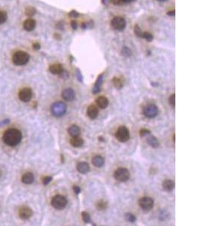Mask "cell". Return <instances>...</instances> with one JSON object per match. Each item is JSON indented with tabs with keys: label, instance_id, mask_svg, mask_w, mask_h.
Returning <instances> with one entry per match:
<instances>
[{
	"label": "cell",
	"instance_id": "cell-1",
	"mask_svg": "<svg viewBox=\"0 0 201 226\" xmlns=\"http://www.w3.org/2000/svg\"><path fill=\"white\" fill-rule=\"evenodd\" d=\"M2 139L6 145L9 146H15L21 141L22 133L19 130L11 128L5 132Z\"/></svg>",
	"mask_w": 201,
	"mask_h": 226
},
{
	"label": "cell",
	"instance_id": "cell-2",
	"mask_svg": "<svg viewBox=\"0 0 201 226\" xmlns=\"http://www.w3.org/2000/svg\"><path fill=\"white\" fill-rule=\"evenodd\" d=\"M29 60V55L27 52L19 51L15 52L12 57V61L17 66L26 65Z\"/></svg>",
	"mask_w": 201,
	"mask_h": 226
},
{
	"label": "cell",
	"instance_id": "cell-3",
	"mask_svg": "<svg viewBox=\"0 0 201 226\" xmlns=\"http://www.w3.org/2000/svg\"><path fill=\"white\" fill-rule=\"evenodd\" d=\"M67 106L63 102H56L51 106V112L54 117L60 118L63 116L66 112Z\"/></svg>",
	"mask_w": 201,
	"mask_h": 226
},
{
	"label": "cell",
	"instance_id": "cell-4",
	"mask_svg": "<svg viewBox=\"0 0 201 226\" xmlns=\"http://www.w3.org/2000/svg\"><path fill=\"white\" fill-rule=\"evenodd\" d=\"M51 205L56 210H63L67 205L66 198L61 194H57L52 198Z\"/></svg>",
	"mask_w": 201,
	"mask_h": 226
},
{
	"label": "cell",
	"instance_id": "cell-5",
	"mask_svg": "<svg viewBox=\"0 0 201 226\" xmlns=\"http://www.w3.org/2000/svg\"><path fill=\"white\" fill-rule=\"evenodd\" d=\"M115 137L119 142H126L130 140V131L128 128L125 126L119 127L115 133Z\"/></svg>",
	"mask_w": 201,
	"mask_h": 226
},
{
	"label": "cell",
	"instance_id": "cell-6",
	"mask_svg": "<svg viewBox=\"0 0 201 226\" xmlns=\"http://www.w3.org/2000/svg\"><path fill=\"white\" fill-rule=\"evenodd\" d=\"M114 177L117 181L121 182H126L130 177V173L129 170L126 168L119 167L114 173Z\"/></svg>",
	"mask_w": 201,
	"mask_h": 226
},
{
	"label": "cell",
	"instance_id": "cell-7",
	"mask_svg": "<svg viewBox=\"0 0 201 226\" xmlns=\"http://www.w3.org/2000/svg\"><path fill=\"white\" fill-rule=\"evenodd\" d=\"M143 114L148 119H154L158 114V108L155 104H149L144 107Z\"/></svg>",
	"mask_w": 201,
	"mask_h": 226
},
{
	"label": "cell",
	"instance_id": "cell-8",
	"mask_svg": "<svg viewBox=\"0 0 201 226\" xmlns=\"http://www.w3.org/2000/svg\"><path fill=\"white\" fill-rule=\"evenodd\" d=\"M111 24H112V28L115 29V30L122 31L125 29L126 22L124 17H115L113 19H112V22H111Z\"/></svg>",
	"mask_w": 201,
	"mask_h": 226
},
{
	"label": "cell",
	"instance_id": "cell-9",
	"mask_svg": "<svg viewBox=\"0 0 201 226\" xmlns=\"http://www.w3.org/2000/svg\"><path fill=\"white\" fill-rule=\"evenodd\" d=\"M154 200L150 197H143L139 201V206L145 211H148L152 210L154 206Z\"/></svg>",
	"mask_w": 201,
	"mask_h": 226
},
{
	"label": "cell",
	"instance_id": "cell-10",
	"mask_svg": "<svg viewBox=\"0 0 201 226\" xmlns=\"http://www.w3.org/2000/svg\"><path fill=\"white\" fill-rule=\"evenodd\" d=\"M32 90H31V88H23V89L20 90V92H19L18 93L19 99L24 102H27L30 101L31 98H32Z\"/></svg>",
	"mask_w": 201,
	"mask_h": 226
},
{
	"label": "cell",
	"instance_id": "cell-11",
	"mask_svg": "<svg viewBox=\"0 0 201 226\" xmlns=\"http://www.w3.org/2000/svg\"><path fill=\"white\" fill-rule=\"evenodd\" d=\"M33 214L32 210L27 206H23L19 209L18 215L22 219H28Z\"/></svg>",
	"mask_w": 201,
	"mask_h": 226
},
{
	"label": "cell",
	"instance_id": "cell-12",
	"mask_svg": "<svg viewBox=\"0 0 201 226\" xmlns=\"http://www.w3.org/2000/svg\"><path fill=\"white\" fill-rule=\"evenodd\" d=\"M62 97L66 101H72L75 98V92L72 88H66L62 92Z\"/></svg>",
	"mask_w": 201,
	"mask_h": 226
},
{
	"label": "cell",
	"instance_id": "cell-13",
	"mask_svg": "<svg viewBox=\"0 0 201 226\" xmlns=\"http://www.w3.org/2000/svg\"><path fill=\"white\" fill-rule=\"evenodd\" d=\"M99 110L97 106H96L93 104H91L88 108V111H87V115L88 117L91 119H95L98 116Z\"/></svg>",
	"mask_w": 201,
	"mask_h": 226
},
{
	"label": "cell",
	"instance_id": "cell-14",
	"mask_svg": "<svg viewBox=\"0 0 201 226\" xmlns=\"http://www.w3.org/2000/svg\"><path fill=\"white\" fill-rule=\"evenodd\" d=\"M49 71L53 75H60L63 72V67L60 63L52 64L49 67Z\"/></svg>",
	"mask_w": 201,
	"mask_h": 226
},
{
	"label": "cell",
	"instance_id": "cell-15",
	"mask_svg": "<svg viewBox=\"0 0 201 226\" xmlns=\"http://www.w3.org/2000/svg\"><path fill=\"white\" fill-rule=\"evenodd\" d=\"M36 20H33V19H27L26 20L24 23V28L25 30L28 31V32H30V31H32L33 29L36 28Z\"/></svg>",
	"mask_w": 201,
	"mask_h": 226
},
{
	"label": "cell",
	"instance_id": "cell-16",
	"mask_svg": "<svg viewBox=\"0 0 201 226\" xmlns=\"http://www.w3.org/2000/svg\"><path fill=\"white\" fill-rule=\"evenodd\" d=\"M96 105L100 109H105L109 106V100L104 96L98 97L96 100Z\"/></svg>",
	"mask_w": 201,
	"mask_h": 226
},
{
	"label": "cell",
	"instance_id": "cell-17",
	"mask_svg": "<svg viewBox=\"0 0 201 226\" xmlns=\"http://www.w3.org/2000/svg\"><path fill=\"white\" fill-rule=\"evenodd\" d=\"M103 74H101L100 75V76H98L97 79H96V82H95V85H94V87H93V93H99V92L100 91V88H101V86H102V84H103Z\"/></svg>",
	"mask_w": 201,
	"mask_h": 226
},
{
	"label": "cell",
	"instance_id": "cell-18",
	"mask_svg": "<svg viewBox=\"0 0 201 226\" xmlns=\"http://www.w3.org/2000/svg\"><path fill=\"white\" fill-rule=\"evenodd\" d=\"M67 131H68L69 134L72 137H79L81 133V130L80 128H79V127L75 124L71 125V126L68 128Z\"/></svg>",
	"mask_w": 201,
	"mask_h": 226
},
{
	"label": "cell",
	"instance_id": "cell-19",
	"mask_svg": "<svg viewBox=\"0 0 201 226\" xmlns=\"http://www.w3.org/2000/svg\"><path fill=\"white\" fill-rule=\"evenodd\" d=\"M77 170L78 171L82 174H86L89 172L90 170V166L87 162H80L77 165Z\"/></svg>",
	"mask_w": 201,
	"mask_h": 226
},
{
	"label": "cell",
	"instance_id": "cell-20",
	"mask_svg": "<svg viewBox=\"0 0 201 226\" xmlns=\"http://www.w3.org/2000/svg\"><path fill=\"white\" fill-rule=\"evenodd\" d=\"M70 144L73 147L79 148L83 146V144H84V140H83L82 138H81V137H72L70 140Z\"/></svg>",
	"mask_w": 201,
	"mask_h": 226
},
{
	"label": "cell",
	"instance_id": "cell-21",
	"mask_svg": "<svg viewBox=\"0 0 201 226\" xmlns=\"http://www.w3.org/2000/svg\"><path fill=\"white\" fill-rule=\"evenodd\" d=\"M21 180L24 183L29 185V184H31L33 182L34 175L32 173H30V172H28V173H26L25 174L23 175Z\"/></svg>",
	"mask_w": 201,
	"mask_h": 226
},
{
	"label": "cell",
	"instance_id": "cell-22",
	"mask_svg": "<svg viewBox=\"0 0 201 226\" xmlns=\"http://www.w3.org/2000/svg\"><path fill=\"white\" fill-rule=\"evenodd\" d=\"M162 186L163 189L167 192H171L174 189L175 184L171 180H166L163 182Z\"/></svg>",
	"mask_w": 201,
	"mask_h": 226
},
{
	"label": "cell",
	"instance_id": "cell-23",
	"mask_svg": "<svg viewBox=\"0 0 201 226\" xmlns=\"http://www.w3.org/2000/svg\"><path fill=\"white\" fill-rule=\"evenodd\" d=\"M148 137H147L146 139V142H148V145L150 146L153 147V148H157L159 146V142L158 140H157V138H156L155 137H154V136H152V135H148Z\"/></svg>",
	"mask_w": 201,
	"mask_h": 226
},
{
	"label": "cell",
	"instance_id": "cell-24",
	"mask_svg": "<svg viewBox=\"0 0 201 226\" xmlns=\"http://www.w3.org/2000/svg\"><path fill=\"white\" fill-rule=\"evenodd\" d=\"M92 164L96 167H101L104 164V159L101 155H96L92 158Z\"/></svg>",
	"mask_w": 201,
	"mask_h": 226
},
{
	"label": "cell",
	"instance_id": "cell-25",
	"mask_svg": "<svg viewBox=\"0 0 201 226\" xmlns=\"http://www.w3.org/2000/svg\"><path fill=\"white\" fill-rule=\"evenodd\" d=\"M121 54L124 57H130L132 56L133 51L132 50H131L130 48H128V47L126 46L123 47L121 50Z\"/></svg>",
	"mask_w": 201,
	"mask_h": 226
},
{
	"label": "cell",
	"instance_id": "cell-26",
	"mask_svg": "<svg viewBox=\"0 0 201 226\" xmlns=\"http://www.w3.org/2000/svg\"><path fill=\"white\" fill-rule=\"evenodd\" d=\"M112 82H113L114 86L117 89H121L124 86V83H123V81L121 80L120 78L115 77L112 79Z\"/></svg>",
	"mask_w": 201,
	"mask_h": 226
},
{
	"label": "cell",
	"instance_id": "cell-27",
	"mask_svg": "<svg viewBox=\"0 0 201 226\" xmlns=\"http://www.w3.org/2000/svg\"><path fill=\"white\" fill-rule=\"evenodd\" d=\"M36 8L32 6H28L25 9V14L26 15H27L28 17H32L33 15H36Z\"/></svg>",
	"mask_w": 201,
	"mask_h": 226
},
{
	"label": "cell",
	"instance_id": "cell-28",
	"mask_svg": "<svg viewBox=\"0 0 201 226\" xmlns=\"http://www.w3.org/2000/svg\"><path fill=\"white\" fill-rule=\"evenodd\" d=\"M107 208V203L104 201H100L96 204V209L98 210H104Z\"/></svg>",
	"mask_w": 201,
	"mask_h": 226
},
{
	"label": "cell",
	"instance_id": "cell-29",
	"mask_svg": "<svg viewBox=\"0 0 201 226\" xmlns=\"http://www.w3.org/2000/svg\"><path fill=\"white\" fill-rule=\"evenodd\" d=\"M125 219H126V220L127 221V222H132V223H133V222H136V216H135L134 215L132 214V213H126V214H125Z\"/></svg>",
	"mask_w": 201,
	"mask_h": 226
},
{
	"label": "cell",
	"instance_id": "cell-30",
	"mask_svg": "<svg viewBox=\"0 0 201 226\" xmlns=\"http://www.w3.org/2000/svg\"><path fill=\"white\" fill-rule=\"evenodd\" d=\"M81 216H82V219L85 223H89L91 222V215H89V213H87V212H82L81 213Z\"/></svg>",
	"mask_w": 201,
	"mask_h": 226
},
{
	"label": "cell",
	"instance_id": "cell-31",
	"mask_svg": "<svg viewBox=\"0 0 201 226\" xmlns=\"http://www.w3.org/2000/svg\"><path fill=\"white\" fill-rule=\"evenodd\" d=\"M134 33L136 34V36H138V37L143 38V31H142L141 28H140V27H139L137 24L134 26Z\"/></svg>",
	"mask_w": 201,
	"mask_h": 226
},
{
	"label": "cell",
	"instance_id": "cell-32",
	"mask_svg": "<svg viewBox=\"0 0 201 226\" xmlns=\"http://www.w3.org/2000/svg\"><path fill=\"white\" fill-rule=\"evenodd\" d=\"M143 38L148 41H152L154 39L153 35L148 32H144L143 34Z\"/></svg>",
	"mask_w": 201,
	"mask_h": 226
},
{
	"label": "cell",
	"instance_id": "cell-33",
	"mask_svg": "<svg viewBox=\"0 0 201 226\" xmlns=\"http://www.w3.org/2000/svg\"><path fill=\"white\" fill-rule=\"evenodd\" d=\"M7 13L6 11H0V24H4L7 20Z\"/></svg>",
	"mask_w": 201,
	"mask_h": 226
},
{
	"label": "cell",
	"instance_id": "cell-34",
	"mask_svg": "<svg viewBox=\"0 0 201 226\" xmlns=\"http://www.w3.org/2000/svg\"><path fill=\"white\" fill-rule=\"evenodd\" d=\"M151 134V131L148 129H141L139 130V136L142 137H146V136Z\"/></svg>",
	"mask_w": 201,
	"mask_h": 226
},
{
	"label": "cell",
	"instance_id": "cell-35",
	"mask_svg": "<svg viewBox=\"0 0 201 226\" xmlns=\"http://www.w3.org/2000/svg\"><path fill=\"white\" fill-rule=\"evenodd\" d=\"M169 102L171 106H176V94L173 93V94L171 95L169 98Z\"/></svg>",
	"mask_w": 201,
	"mask_h": 226
},
{
	"label": "cell",
	"instance_id": "cell-36",
	"mask_svg": "<svg viewBox=\"0 0 201 226\" xmlns=\"http://www.w3.org/2000/svg\"><path fill=\"white\" fill-rule=\"evenodd\" d=\"M51 181H52L51 176H45L44 179H43L42 182H43V184H44L45 185H48V184H49Z\"/></svg>",
	"mask_w": 201,
	"mask_h": 226
},
{
	"label": "cell",
	"instance_id": "cell-37",
	"mask_svg": "<svg viewBox=\"0 0 201 226\" xmlns=\"http://www.w3.org/2000/svg\"><path fill=\"white\" fill-rule=\"evenodd\" d=\"M76 76H77L78 80H79V81H80V82H82V81H83V76H82V75H81V71L79 70V69H76Z\"/></svg>",
	"mask_w": 201,
	"mask_h": 226
},
{
	"label": "cell",
	"instance_id": "cell-38",
	"mask_svg": "<svg viewBox=\"0 0 201 226\" xmlns=\"http://www.w3.org/2000/svg\"><path fill=\"white\" fill-rule=\"evenodd\" d=\"M69 15L70 17H73V18H76V17H79V13L78 11H75V10H72V11H71L70 12H69Z\"/></svg>",
	"mask_w": 201,
	"mask_h": 226
},
{
	"label": "cell",
	"instance_id": "cell-39",
	"mask_svg": "<svg viewBox=\"0 0 201 226\" xmlns=\"http://www.w3.org/2000/svg\"><path fill=\"white\" fill-rule=\"evenodd\" d=\"M110 2H112L115 6H120V5L123 4L122 0H110Z\"/></svg>",
	"mask_w": 201,
	"mask_h": 226
},
{
	"label": "cell",
	"instance_id": "cell-40",
	"mask_svg": "<svg viewBox=\"0 0 201 226\" xmlns=\"http://www.w3.org/2000/svg\"><path fill=\"white\" fill-rule=\"evenodd\" d=\"M93 27V21L90 20L89 22L86 23V29H91Z\"/></svg>",
	"mask_w": 201,
	"mask_h": 226
},
{
	"label": "cell",
	"instance_id": "cell-41",
	"mask_svg": "<svg viewBox=\"0 0 201 226\" xmlns=\"http://www.w3.org/2000/svg\"><path fill=\"white\" fill-rule=\"evenodd\" d=\"M71 27H72V28L74 30H76L78 28L77 22L75 21V20H72V21H71Z\"/></svg>",
	"mask_w": 201,
	"mask_h": 226
},
{
	"label": "cell",
	"instance_id": "cell-42",
	"mask_svg": "<svg viewBox=\"0 0 201 226\" xmlns=\"http://www.w3.org/2000/svg\"><path fill=\"white\" fill-rule=\"evenodd\" d=\"M73 191H74V192H75L76 194H79V193L81 192L80 187L77 186V185H74V186H73Z\"/></svg>",
	"mask_w": 201,
	"mask_h": 226
},
{
	"label": "cell",
	"instance_id": "cell-43",
	"mask_svg": "<svg viewBox=\"0 0 201 226\" xmlns=\"http://www.w3.org/2000/svg\"><path fill=\"white\" fill-rule=\"evenodd\" d=\"M56 27L59 29H61V30H62V29H64L63 23L61 22V21L58 23V24H57V25H56Z\"/></svg>",
	"mask_w": 201,
	"mask_h": 226
},
{
	"label": "cell",
	"instance_id": "cell-44",
	"mask_svg": "<svg viewBox=\"0 0 201 226\" xmlns=\"http://www.w3.org/2000/svg\"><path fill=\"white\" fill-rule=\"evenodd\" d=\"M32 47L35 50H39L41 48V45L39 42H35L33 45H32Z\"/></svg>",
	"mask_w": 201,
	"mask_h": 226
},
{
	"label": "cell",
	"instance_id": "cell-45",
	"mask_svg": "<svg viewBox=\"0 0 201 226\" xmlns=\"http://www.w3.org/2000/svg\"><path fill=\"white\" fill-rule=\"evenodd\" d=\"M175 15H176L175 10H173V11H169L167 12V15H169V16H175Z\"/></svg>",
	"mask_w": 201,
	"mask_h": 226
},
{
	"label": "cell",
	"instance_id": "cell-46",
	"mask_svg": "<svg viewBox=\"0 0 201 226\" xmlns=\"http://www.w3.org/2000/svg\"><path fill=\"white\" fill-rule=\"evenodd\" d=\"M110 3V0H102V4L104 6H108Z\"/></svg>",
	"mask_w": 201,
	"mask_h": 226
},
{
	"label": "cell",
	"instance_id": "cell-47",
	"mask_svg": "<svg viewBox=\"0 0 201 226\" xmlns=\"http://www.w3.org/2000/svg\"><path fill=\"white\" fill-rule=\"evenodd\" d=\"M54 38H55V39H56L57 40H60V39H62L61 36H60V34H58V33H55V34H54Z\"/></svg>",
	"mask_w": 201,
	"mask_h": 226
},
{
	"label": "cell",
	"instance_id": "cell-48",
	"mask_svg": "<svg viewBox=\"0 0 201 226\" xmlns=\"http://www.w3.org/2000/svg\"><path fill=\"white\" fill-rule=\"evenodd\" d=\"M136 0H122V2L123 3H131L135 2Z\"/></svg>",
	"mask_w": 201,
	"mask_h": 226
},
{
	"label": "cell",
	"instance_id": "cell-49",
	"mask_svg": "<svg viewBox=\"0 0 201 226\" xmlns=\"http://www.w3.org/2000/svg\"><path fill=\"white\" fill-rule=\"evenodd\" d=\"M81 28L83 29H86V23H82V24H81Z\"/></svg>",
	"mask_w": 201,
	"mask_h": 226
},
{
	"label": "cell",
	"instance_id": "cell-50",
	"mask_svg": "<svg viewBox=\"0 0 201 226\" xmlns=\"http://www.w3.org/2000/svg\"><path fill=\"white\" fill-rule=\"evenodd\" d=\"M2 176V170L0 169V178H1Z\"/></svg>",
	"mask_w": 201,
	"mask_h": 226
},
{
	"label": "cell",
	"instance_id": "cell-51",
	"mask_svg": "<svg viewBox=\"0 0 201 226\" xmlns=\"http://www.w3.org/2000/svg\"><path fill=\"white\" fill-rule=\"evenodd\" d=\"M157 1H159V2H165V1H167V0H157Z\"/></svg>",
	"mask_w": 201,
	"mask_h": 226
}]
</instances>
